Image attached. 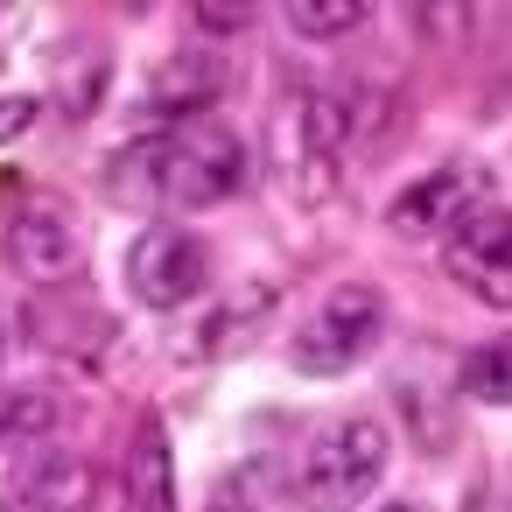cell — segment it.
Instances as JSON below:
<instances>
[{"label":"cell","instance_id":"cell-1","mask_svg":"<svg viewBox=\"0 0 512 512\" xmlns=\"http://www.w3.org/2000/svg\"><path fill=\"white\" fill-rule=\"evenodd\" d=\"M253 183V148L211 120H190L176 134H155V190L148 204L162 211H211L232 204Z\"/></svg>","mask_w":512,"mask_h":512},{"label":"cell","instance_id":"cell-2","mask_svg":"<svg viewBox=\"0 0 512 512\" xmlns=\"http://www.w3.org/2000/svg\"><path fill=\"white\" fill-rule=\"evenodd\" d=\"M386 456H393V435L379 414H337L309 435L302 470H295V498L309 512H358L379 491Z\"/></svg>","mask_w":512,"mask_h":512},{"label":"cell","instance_id":"cell-3","mask_svg":"<svg viewBox=\"0 0 512 512\" xmlns=\"http://www.w3.org/2000/svg\"><path fill=\"white\" fill-rule=\"evenodd\" d=\"M379 337H386V295H379L372 281H337V288L309 309V323L295 330L288 365L309 372V379H337V372H351L358 358H372Z\"/></svg>","mask_w":512,"mask_h":512},{"label":"cell","instance_id":"cell-4","mask_svg":"<svg viewBox=\"0 0 512 512\" xmlns=\"http://www.w3.org/2000/svg\"><path fill=\"white\" fill-rule=\"evenodd\" d=\"M127 288L134 302L148 309H190L204 288H211V246L176 225V218H155L134 246H127Z\"/></svg>","mask_w":512,"mask_h":512},{"label":"cell","instance_id":"cell-5","mask_svg":"<svg viewBox=\"0 0 512 512\" xmlns=\"http://www.w3.org/2000/svg\"><path fill=\"white\" fill-rule=\"evenodd\" d=\"M8 260H15V274L36 281V288L78 281V274H85V232H78V211H71L64 197H50V190L22 197V204L8 211Z\"/></svg>","mask_w":512,"mask_h":512},{"label":"cell","instance_id":"cell-6","mask_svg":"<svg viewBox=\"0 0 512 512\" xmlns=\"http://www.w3.org/2000/svg\"><path fill=\"white\" fill-rule=\"evenodd\" d=\"M442 267H449L470 295H484L491 309L512 302V218H505L498 197H477V204L449 225V253H442Z\"/></svg>","mask_w":512,"mask_h":512},{"label":"cell","instance_id":"cell-7","mask_svg":"<svg viewBox=\"0 0 512 512\" xmlns=\"http://www.w3.org/2000/svg\"><path fill=\"white\" fill-rule=\"evenodd\" d=\"M470 204H477V169L442 162V169H428L421 183H407V190L393 197L386 225H393L400 239H435V232H449Z\"/></svg>","mask_w":512,"mask_h":512},{"label":"cell","instance_id":"cell-8","mask_svg":"<svg viewBox=\"0 0 512 512\" xmlns=\"http://www.w3.org/2000/svg\"><path fill=\"white\" fill-rule=\"evenodd\" d=\"M218 92H225V64H218L211 50H176V57L148 78V99H141V106H148L155 120H183V127H190V113H204Z\"/></svg>","mask_w":512,"mask_h":512},{"label":"cell","instance_id":"cell-9","mask_svg":"<svg viewBox=\"0 0 512 512\" xmlns=\"http://www.w3.org/2000/svg\"><path fill=\"white\" fill-rule=\"evenodd\" d=\"M127 498L134 512H176V456H169L162 414H141V435L127 449Z\"/></svg>","mask_w":512,"mask_h":512},{"label":"cell","instance_id":"cell-10","mask_svg":"<svg viewBox=\"0 0 512 512\" xmlns=\"http://www.w3.org/2000/svg\"><path fill=\"white\" fill-rule=\"evenodd\" d=\"M281 22L309 43H337V36H358L365 29V8L358 0H295V8H281Z\"/></svg>","mask_w":512,"mask_h":512},{"label":"cell","instance_id":"cell-11","mask_svg":"<svg viewBox=\"0 0 512 512\" xmlns=\"http://www.w3.org/2000/svg\"><path fill=\"white\" fill-rule=\"evenodd\" d=\"M463 393H477L484 407H505V400H512V379H505V337H491V344H477V351L463 358Z\"/></svg>","mask_w":512,"mask_h":512},{"label":"cell","instance_id":"cell-12","mask_svg":"<svg viewBox=\"0 0 512 512\" xmlns=\"http://www.w3.org/2000/svg\"><path fill=\"white\" fill-rule=\"evenodd\" d=\"M260 477H267L260 463H253V470L218 477V491H211V505H204V512H260V498H253V491H260Z\"/></svg>","mask_w":512,"mask_h":512},{"label":"cell","instance_id":"cell-13","mask_svg":"<svg viewBox=\"0 0 512 512\" xmlns=\"http://www.w3.org/2000/svg\"><path fill=\"white\" fill-rule=\"evenodd\" d=\"M190 29H197V36H246V29H253V8H197Z\"/></svg>","mask_w":512,"mask_h":512},{"label":"cell","instance_id":"cell-14","mask_svg":"<svg viewBox=\"0 0 512 512\" xmlns=\"http://www.w3.org/2000/svg\"><path fill=\"white\" fill-rule=\"evenodd\" d=\"M36 99H0V148H8V141H22L29 127H36Z\"/></svg>","mask_w":512,"mask_h":512},{"label":"cell","instance_id":"cell-15","mask_svg":"<svg viewBox=\"0 0 512 512\" xmlns=\"http://www.w3.org/2000/svg\"><path fill=\"white\" fill-rule=\"evenodd\" d=\"M386 512H414V505H386Z\"/></svg>","mask_w":512,"mask_h":512}]
</instances>
